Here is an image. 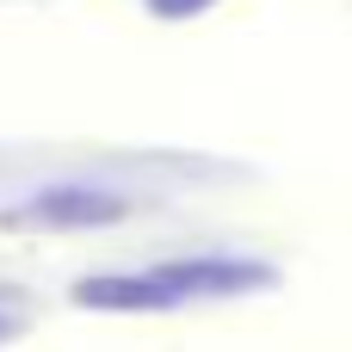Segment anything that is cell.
Returning a JSON list of instances; mask_svg holds the SVG:
<instances>
[{"mask_svg":"<svg viewBox=\"0 0 352 352\" xmlns=\"http://www.w3.org/2000/svg\"><path fill=\"white\" fill-rule=\"evenodd\" d=\"M167 285H173V297L186 303V297H235V291H260V285H272V272L260 266V260H223V254H204V260H167V266H155Z\"/></svg>","mask_w":352,"mask_h":352,"instance_id":"2","label":"cell"},{"mask_svg":"<svg viewBox=\"0 0 352 352\" xmlns=\"http://www.w3.org/2000/svg\"><path fill=\"white\" fill-rule=\"evenodd\" d=\"M74 303L80 309H173V285L148 266V272H130V278H80L74 285Z\"/></svg>","mask_w":352,"mask_h":352,"instance_id":"3","label":"cell"},{"mask_svg":"<svg viewBox=\"0 0 352 352\" xmlns=\"http://www.w3.org/2000/svg\"><path fill=\"white\" fill-rule=\"evenodd\" d=\"M6 334H12V322H6V316H0V340H6Z\"/></svg>","mask_w":352,"mask_h":352,"instance_id":"5","label":"cell"},{"mask_svg":"<svg viewBox=\"0 0 352 352\" xmlns=\"http://www.w3.org/2000/svg\"><path fill=\"white\" fill-rule=\"evenodd\" d=\"M148 6H155L161 19H179V12H204L210 0H148Z\"/></svg>","mask_w":352,"mask_h":352,"instance_id":"4","label":"cell"},{"mask_svg":"<svg viewBox=\"0 0 352 352\" xmlns=\"http://www.w3.org/2000/svg\"><path fill=\"white\" fill-rule=\"evenodd\" d=\"M124 217H130V198H118L105 186H43L0 210L6 229H111Z\"/></svg>","mask_w":352,"mask_h":352,"instance_id":"1","label":"cell"}]
</instances>
